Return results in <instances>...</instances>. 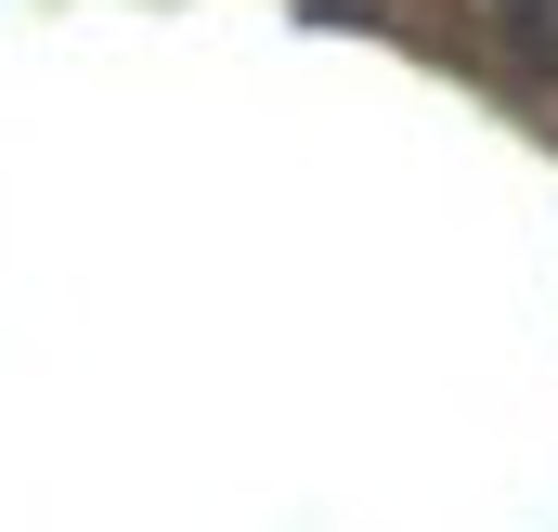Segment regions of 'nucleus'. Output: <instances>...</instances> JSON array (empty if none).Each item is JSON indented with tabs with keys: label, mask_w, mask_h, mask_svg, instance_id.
I'll list each match as a JSON object with an SVG mask.
<instances>
[]
</instances>
